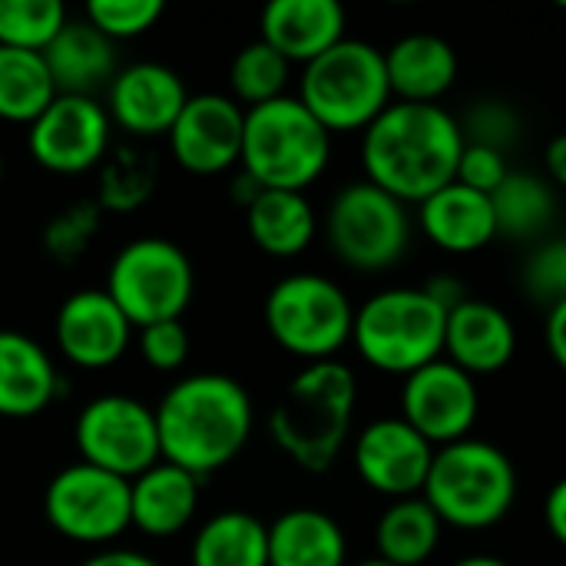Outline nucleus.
I'll use <instances>...</instances> for the list:
<instances>
[{
    "label": "nucleus",
    "mask_w": 566,
    "mask_h": 566,
    "mask_svg": "<svg viewBox=\"0 0 566 566\" xmlns=\"http://www.w3.org/2000/svg\"><path fill=\"white\" fill-rule=\"evenodd\" d=\"M464 153L461 119L441 103H391L361 133L365 179L388 196L424 202L458 176Z\"/></svg>",
    "instance_id": "1"
},
{
    "label": "nucleus",
    "mask_w": 566,
    "mask_h": 566,
    "mask_svg": "<svg viewBox=\"0 0 566 566\" xmlns=\"http://www.w3.org/2000/svg\"><path fill=\"white\" fill-rule=\"evenodd\" d=\"M163 461L196 474L199 481L232 464L255 424V408L235 378L199 371L179 378L153 408Z\"/></svg>",
    "instance_id": "2"
},
{
    "label": "nucleus",
    "mask_w": 566,
    "mask_h": 566,
    "mask_svg": "<svg viewBox=\"0 0 566 566\" xmlns=\"http://www.w3.org/2000/svg\"><path fill=\"white\" fill-rule=\"evenodd\" d=\"M358 405V378L348 365L315 361L298 371L272 408L269 431L279 451L302 471H328L348 444Z\"/></svg>",
    "instance_id": "3"
},
{
    "label": "nucleus",
    "mask_w": 566,
    "mask_h": 566,
    "mask_svg": "<svg viewBox=\"0 0 566 566\" xmlns=\"http://www.w3.org/2000/svg\"><path fill=\"white\" fill-rule=\"evenodd\" d=\"M421 497L444 527L488 531L497 527L517 501V468L497 444L464 438L434 451Z\"/></svg>",
    "instance_id": "4"
},
{
    "label": "nucleus",
    "mask_w": 566,
    "mask_h": 566,
    "mask_svg": "<svg viewBox=\"0 0 566 566\" xmlns=\"http://www.w3.org/2000/svg\"><path fill=\"white\" fill-rule=\"evenodd\" d=\"M332 159V133L302 106L298 96H279L272 103L245 109L242 133V172L262 189L305 192L322 179Z\"/></svg>",
    "instance_id": "5"
},
{
    "label": "nucleus",
    "mask_w": 566,
    "mask_h": 566,
    "mask_svg": "<svg viewBox=\"0 0 566 566\" xmlns=\"http://www.w3.org/2000/svg\"><path fill=\"white\" fill-rule=\"evenodd\" d=\"M298 99L328 133H365L395 103L385 50L368 40L345 36L328 53L302 66Z\"/></svg>",
    "instance_id": "6"
},
{
    "label": "nucleus",
    "mask_w": 566,
    "mask_h": 566,
    "mask_svg": "<svg viewBox=\"0 0 566 566\" xmlns=\"http://www.w3.org/2000/svg\"><path fill=\"white\" fill-rule=\"evenodd\" d=\"M448 312L424 289H385L355 308L352 345L358 355L388 375H415L444 358Z\"/></svg>",
    "instance_id": "7"
},
{
    "label": "nucleus",
    "mask_w": 566,
    "mask_h": 566,
    "mask_svg": "<svg viewBox=\"0 0 566 566\" xmlns=\"http://www.w3.org/2000/svg\"><path fill=\"white\" fill-rule=\"evenodd\" d=\"M262 315L272 342L308 365L335 361V355L352 342L355 328L352 298L338 282L315 272L279 279L265 295Z\"/></svg>",
    "instance_id": "8"
},
{
    "label": "nucleus",
    "mask_w": 566,
    "mask_h": 566,
    "mask_svg": "<svg viewBox=\"0 0 566 566\" xmlns=\"http://www.w3.org/2000/svg\"><path fill=\"white\" fill-rule=\"evenodd\" d=\"M106 295L119 305L133 328L176 322L186 315L196 295L192 259L172 239H133L109 262Z\"/></svg>",
    "instance_id": "9"
},
{
    "label": "nucleus",
    "mask_w": 566,
    "mask_h": 566,
    "mask_svg": "<svg viewBox=\"0 0 566 566\" xmlns=\"http://www.w3.org/2000/svg\"><path fill=\"white\" fill-rule=\"evenodd\" d=\"M325 242L355 272L375 275L398 265L411 245L408 206L368 179L342 186L325 209Z\"/></svg>",
    "instance_id": "10"
},
{
    "label": "nucleus",
    "mask_w": 566,
    "mask_h": 566,
    "mask_svg": "<svg viewBox=\"0 0 566 566\" xmlns=\"http://www.w3.org/2000/svg\"><path fill=\"white\" fill-rule=\"evenodd\" d=\"M43 517L63 541L103 547L133 527L129 481L76 461L50 478L43 491Z\"/></svg>",
    "instance_id": "11"
},
{
    "label": "nucleus",
    "mask_w": 566,
    "mask_h": 566,
    "mask_svg": "<svg viewBox=\"0 0 566 566\" xmlns=\"http://www.w3.org/2000/svg\"><path fill=\"white\" fill-rule=\"evenodd\" d=\"M73 441L80 461L123 481H133L163 461L156 411L133 395H99L86 401L76 415Z\"/></svg>",
    "instance_id": "12"
},
{
    "label": "nucleus",
    "mask_w": 566,
    "mask_h": 566,
    "mask_svg": "<svg viewBox=\"0 0 566 566\" xmlns=\"http://www.w3.org/2000/svg\"><path fill=\"white\" fill-rule=\"evenodd\" d=\"M113 123L96 96L56 93V99L30 123L27 146L36 166L56 176H80L99 169L109 156Z\"/></svg>",
    "instance_id": "13"
},
{
    "label": "nucleus",
    "mask_w": 566,
    "mask_h": 566,
    "mask_svg": "<svg viewBox=\"0 0 566 566\" xmlns=\"http://www.w3.org/2000/svg\"><path fill=\"white\" fill-rule=\"evenodd\" d=\"M478 415H481L478 381L458 365H451L448 358H438L405 378L401 418L428 444L448 448L471 438Z\"/></svg>",
    "instance_id": "14"
},
{
    "label": "nucleus",
    "mask_w": 566,
    "mask_h": 566,
    "mask_svg": "<svg viewBox=\"0 0 566 566\" xmlns=\"http://www.w3.org/2000/svg\"><path fill=\"white\" fill-rule=\"evenodd\" d=\"M245 109L226 93H196L186 99L166 133L172 159L196 176H219L242 159Z\"/></svg>",
    "instance_id": "15"
},
{
    "label": "nucleus",
    "mask_w": 566,
    "mask_h": 566,
    "mask_svg": "<svg viewBox=\"0 0 566 566\" xmlns=\"http://www.w3.org/2000/svg\"><path fill=\"white\" fill-rule=\"evenodd\" d=\"M434 451L438 448L428 444L398 415V418H378L365 424V431L355 441L352 461L365 488H371L381 497L405 501L424 491Z\"/></svg>",
    "instance_id": "16"
},
{
    "label": "nucleus",
    "mask_w": 566,
    "mask_h": 566,
    "mask_svg": "<svg viewBox=\"0 0 566 566\" xmlns=\"http://www.w3.org/2000/svg\"><path fill=\"white\" fill-rule=\"evenodd\" d=\"M53 338L70 365L99 371L126 355L133 325L106 295V289H80L70 298H63L53 318Z\"/></svg>",
    "instance_id": "17"
},
{
    "label": "nucleus",
    "mask_w": 566,
    "mask_h": 566,
    "mask_svg": "<svg viewBox=\"0 0 566 566\" xmlns=\"http://www.w3.org/2000/svg\"><path fill=\"white\" fill-rule=\"evenodd\" d=\"M189 93L176 70L166 63H133L116 70L106 90V113L109 123L126 129L129 136H166L182 113Z\"/></svg>",
    "instance_id": "18"
},
{
    "label": "nucleus",
    "mask_w": 566,
    "mask_h": 566,
    "mask_svg": "<svg viewBox=\"0 0 566 566\" xmlns=\"http://www.w3.org/2000/svg\"><path fill=\"white\" fill-rule=\"evenodd\" d=\"M444 355L474 381L484 375H497L517 355V328L504 308L481 298H468L448 312Z\"/></svg>",
    "instance_id": "19"
},
{
    "label": "nucleus",
    "mask_w": 566,
    "mask_h": 566,
    "mask_svg": "<svg viewBox=\"0 0 566 566\" xmlns=\"http://www.w3.org/2000/svg\"><path fill=\"white\" fill-rule=\"evenodd\" d=\"M345 23L348 17L338 0H272L259 17V40L289 63L308 66L345 40Z\"/></svg>",
    "instance_id": "20"
},
{
    "label": "nucleus",
    "mask_w": 566,
    "mask_h": 566,
    "mask_svg": "<svg viewBox=\"0 0 566 566\" xmlns=\"http://www.w3.org/2000/svg\"><path fill=\"white\" fill-rule=\"evenodd\" d=\"M60 371L50 352L13 328H0V418H36L60 398Z\"/></svg>",
    "instance_id": "21"
},
{
    "label": "nucleus",
    "mask_w": 566,
    "mask_h": 566,
    "mask_svg": "<svg viewBox=\"0 0 566 566\" xmlns=\"http://www.w3.org/2000/svg\"><path fill=\"white\" fill-rule=\"evenodd\" d=\"M199 511V478L156 461L149 471L129 481V514L133 527L146 537L169 541L182 534Z\"/></svg>",
    "instance_id": "22"
},
{
    "label": "nucleus",
    "mask_w": 566,
    "mask_h": 566,
    "mask_svg": "<svg viewBox=\"0 0 566 566\" xmlns=\"http://www.w3.org/2000/svg\"><path fill=\"white\" fill-rule=\"evenodd\" d=\"M418 226L424 239L451 255H471L497 239V219L491 196L474 192L461 182L444 186L418 206Z\"/></svg>",
    "instance_id": "23"
},
{
    "label": "nucleus",
    "mask_w": 566,
    "mask_h": 566,
    "mask_svg": "<svg viewBox=\"0 0 566 566\" xmlns=\"http://www.w3.org/2000/svg\"><path fill=\"white\" fill-rule=\"evenodd\" d=\"M385 70L398 103H438L458 80V53L438 33H408L385 50Z\"/></svg>",
    "instance_id": "24"
},
{
    "label": "nucleus",
    "mask_w": 566,
    "mask_h": 566,
    "mask_svg": "<svg viewBox=\"0 0 566 566\" xmlns=\"http://www.w3.org/2000/svg\"><path fill=\"white\" fill-rule=\"evenodd\" d=\"M56 93L93 96L96 86L116 76V43L106 40L86 17L66 20L53 43L43 50Z\"/></svg>",
    "instance_id": "25"
},
{
    "label": "nucleus",
    "mask_w": 566,
    "mask_h": 566,
    "mask_svg": "<svg viewBox=\"0 0 566 566\" xmlns=\"http://www.w3.org/2000/svg\"><path fill=\"white\" fill-rule=\"evenodd\" d=\"M342 524L315 507H292L269 524V566H345Z\"/></svg>",
    "instance_id": "26"
},
{
    "label": "nucleus",
    "mask_w": 566,
    "mask_h": 566,
    "mask_svg": "<svg viewBox=\"0 0 566 566\" xmlns=\"http://www.w3.org/2000/svg\"><path fill=\"white\" fill-rule=\"evenodd\" d=\"M245 229L255 249H262L265 255L295 259L315 242L318 216L305 192L262 189L255 202L245 209Z\"/></svg>",
    "instance_id": "27"
},
{
    "label": "nucleus",
    "mask_w": 566,
    "mask_h": 566,
    "mask_svg": "<svg viewBox=\"0 0 566 566\" xmlns=\"http://www.w3.org/2000/svg\"><path fill=\"white\" fill-rule=\"evenodd\" d=\"M444 524L431 511V504L418 497L391 501L378 524H375V551L378 560L391 566H421L428 564L441 547Z\"/></svg>",
    "instance_id": "28"
},
{
    "label": "nucleus",
    "mask_w": 566,
    "mask_h": 566,
    "mask_svg": "<svg viewBox=\"0 0 566 566\" xmlns=\"http://www.w3.org/2000/svg\"><path fill=\"white\" fill-rule=\"evenodd\" d=\"M189 564L269 566V527L245 511H222L196 531Z\"/></svg>",
    "instance_id": "29"
},
{
    "label": "nucleus",
    "mask_w": 566,
    "mask_h": 566,
    "mask_svg": "<svg viewBox=\"0 0 566 566\" xmlns=\"http://www.w3.org/2000/svg\"><path fill=\"white\" fill-rule=\"evenodd\" d=\"M494 206V219H497V239H541L557 212V196L554 186L537 176V172H524V169H511V176L497 186V192L491 196Z\"/></svg>",
    "instance_id": "30"
},
{
    "label": "nucleus",
    "mask_w": 566,
    "mask_h": 566,
    "mask_svg": "<svg viewBox=\"0 0 566 566\" xmlns=\"http://www.w3.org/2000/svg\"><path fill=\"white\" fill-rule=\"evenodd\" d=\"M56 99L43 53L0 46V119L30 126Z\"/></svg>",
    "instance_id": "31"
},
{
    "label": "nucleus",
    "mask_w": 566,
    "mask_h": 566,
    "mask_svg": "<svg viewBox=\"0 0 566 566\" xmlns=\"http://www.w3.org/2000/svg\"><path fill=\"white\" fill-rule=\"evenodd\" d=\"M289 76H292V63L279 50H272L265 40L245 43L229 63V90L242 109L285 96Z\"/></svg>",
    "instance_id": "32"
},
{
    "label": "nucleus",
    "mask_w": 566,
    "mask_h": 566,
    "mask_svg": "<svg viewBox=\"0 0 566 566\" xmlns=\"http://www.w3.org/2000/svg\"><path fill=\"white\" fill-rule=\"evenodd\" d=\"M156 186V163L149 153L119 146L109 149V156L99 163V189H96V206L103 212H133L139 209Z\"/></svg>",
    "instance_id": "33"
},
{
    "label": "nucleus",
    "mask_w": 566,
    "mask_h": 566,
    "mask_svg": "<svg viewBox=\"0 0 566 566\" xmlns=\"http://www.w3.org/2000/svg\"><path fill=\"white\" fill-rule=\"evenodd\" d=\"M66 20L60 0H0V46L43 53Z\"/></svg>",
    "instance_id": "34"
},
{
    "label": "nucleus",
    "mask_w": 566,
    "mask_h": 566,
    "mask_svg": "<svg viewBox=\"0 0 566 566\" xmlns=\"http://www.w3.org/2000/svg\"><path fill=\"white\" fill-rule=\"evenodd\" d=\"M99 226H103V209L96 206V199L70 202L43 226V252L60 265H73L90 252Z\"/></svg>",
    "instance_id": "35"
},
{
    "label": "nucleus",
    "mask_w": 566,
    "mask_h": 566,
    "mask_svg": "<svg viewBox=\"0 0 566 566\" xmlns=\"http://www.w3.org/2000/svg\"><path fill=\"white\" fill-rule=\"evenodd\" d=\"M461 133H464V143L488 146L507 156L524 136V119L514 103L488 96L468 109V116L461 119Z\"/></svg>",
    "instance_id": "36"
},
{
    "label": "nucleus",
    "mask_w": 566,
    "mask_h": 566,
    "mask_svg": "<svg viewBox=\"0 0 566 566\" xmlns=\"http://www.w3.org/2000/svg\"><path fill=\"white\" fill-rule=\"evenodd\" d=\"M159 0H90L83 17L106 36V40H133L149 33L163 20Z\"/></svg>",
    "instance_id": "37"
},
{
    "label": "nucleus",
    "mask_w": 566,
    "mask_h": 566,
    "mask_svg": "<svg viewBox=\"0 0 566 566\" xmlns=\"http://www.w3.org/2000/svg\"><path fill=\"white\" fill-rule=\"evenodd\" d=\"M524 292L537 305H560L566 302V235H554L541 245L524 262Z\"/></svg>",
    "instance_id": "38"
},
{
    "label": "nucleus",
    "mask_w": 566,
    "mask_h": 566,
    "mask_svg": "<svg viewBox=\"0 0 566 566\" xmlns=\"http://www.w3.org/2000/svg\"><path fill=\"white\" fill-rule=\"evenodd\" d=\"M189 348L192 342L182 318L139 328V355L153 371H179L189 358Z\"/></svg>",
    "instance_id": "39"
},
{
    "label": "nucleus",
    "mask_w": 566,
    "mask_h": 566,
    "mask_svg": "<svg viewBox=\"0 0 566 566\" xmlns=\"http://www.w3.org/2000/svg\"><path fill=\"white\" fill-rule=\"evenodd\" d=\"M511 176V166H507V156L497 153V149H488V146H474V143H464V153L458 159V176L454 182L474 189V192H484V196H494L497 186Z\"/></svg>",
    "instance_id": "40"
},
{
    "label": "nucleus",
    "mask_w": 566,
    "mask_h": 566,
    "mask_svg": "<svg viewBox=\"0 0 566 566\" xmlns=\"http://www.w3.org/2000/svg\"><path fill=\"white\" fill-rule=\"evenodd\" d=\"M444 312H451V308H458L461 302H468L471 295H468V285L458 279V275H434V279H428V285H421Z\"/></svg>",
    "instance_id": "41"
},
{
    "label": "nucleus",
    "mask_w": 566,
    "mask_h": 566,
    "mask_svg": "<svg viewBox=\"0 0 566 566\" xmlns=\"http://www.w3.org/2000/svg\"><path fill=\"white\" fill-rule=\"evenodd\" d=\"M544 521H547L551 537L566 547V478H560V481L551 488L547 504H544Z\"/></svg>",
    "instance_id": "42"
},
{
    "label": "nucleus",
    "mask_w": 566,
    "mask_h": 566,
    "mask_svg": "<svg viewBox=\"0 0 566 566\" xmlns=\"http://www.w3.org/2000/svg\"><path fill=\"white\" fill-rule=\"evenodd\" d=\"M547 348L551 358L560 365V371H566V302L554 305L547 315Z\"/></svg>",
    "instance_id": "43"
},
{
    "label": "nucleus",
    "mask_w": 566,
    "mask_h": 566,
    "mask_svg": "<svg viewBox=\"0 0 566 566\" xmlns=\"http://www.w3.org/2000/svg\"><path fill=\"white\" fill-rule=\"evenodd\" d=\"M544 166H547V182L566 189V133H557L547 149H544Z\"/></svg>",
    "instance_id": "44"
},
{
    "label": "nucleus",
    "mask_w": 566,
    "mask_h": 566,
    "mask_svg": "<svg viewBox=\"0 0 566 566\" xmlns=\"http://www.w3.org/2000/svg\"><path fill=\"white\" fill-rule=\"evenodd\" d=\"M80 566H159L153 557L136 554V551H103L90 560H83Z\"/></svg>",
    "instance_id": "45"
},
{
    "label": "nucleus",
    "mask_w": 566,
    "mask_h": 566,
    "mask_svg": "<svg viewBox=\"0 0 566 566\" xmlns=\"http://www.w3.org/2000/svg\"><path fill=\"white\" fill-rule=\"evenodd\" d=\"M451 566H511L507 560H501V557H491V554H474V557H464V560H458V564Z\"/></svg>",
    "instance_id": "46"
},
{
    "label": "nucleus",
    "mask_w": 566,
    "mask_h": 566,
    "mask_svg": "<svg viewBox=\"0 0 566 566\" xmlns=\"http://www.w3.org/2000/svg\"><path fill=\"white\" fill-rule=\"evenodd\" d=\"M355 566H391V564H385V560H378V557H371V560H361V564H355Z\"/></svg>",
    "instance_id": "47"
},
{
    "label": "nucleus",
    "mask_w": 566,
    "mask_h": 566,
    "mask_svg": "<svg viewBox=\"0 0 566 566\" xmlns=\"http://www.w3.org/2000/svg\"><path fill=\"white\" fill-rule=\"evenodd\" d=\"M0 182H3V149H0Z\"/></svg>",
    "instance_id": "48"
}]
</instances>
